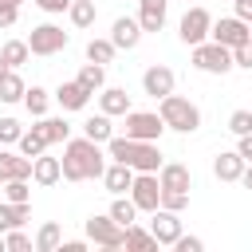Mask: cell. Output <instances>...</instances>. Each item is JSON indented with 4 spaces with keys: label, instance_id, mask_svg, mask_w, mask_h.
Listing matches in <instances>:
<instances>
[{
    "label": "cell",
    "instance_id": "1",
    "mask_svg": "<svg viewBox=\"0 0 252 252\" xmlns=\"http://www.w3.org/2000/svg\"><path fill=\"white\" fill-rule=\"evenodd\" d=\"M59 165H63V177H67V181H94V177H102L106 158H102L98 142H91V138L83 134V138H67V142H63Z\"/></svg>",
    "mask_w": 252,
    "mask_h": 252
},
{
    "label": "cell",
    "instance_id": "2",
    "mask_svg": "<svg viewBox=\"0 0 252 252\" xmlns=\"http://www.w3.org/2000/svg\"><path fill=\"white\" fill-rule=\"evenodd\" d=\"M106 154L114 158V161H122V165H130L134 173H158L161 169V150H158V142H142V138H110L106 142Z\"/></svg>",
    "mask_w": 252,
    "mask_h": 252
},
{
    "label": "cell",
    "instance_id": "3",
    "mask_svg": "<svg viewBox=\"0 0 252 252\" xmlns=\"http://www.w3.org/2000/svg\"><path fill=\"white\" fill-rule=\"evenodd\" d=\"M158 114H161V122H165V130H177V134H193L197 126H201V110L189 102V98H181V94H165V98H158Z\"/></svg>",
    "mask_w": 252,
    "mask_h": 252
},
{
    "label": "cell",
    "instance_id": "4",
    "mask_svg": "<svg viewBox=\"0 0 252 252\" xmlns=\"http://www.w3.org/2000/svg\"><path fill=\"white\" fill-rule=\"evenodd\" d=\"M193 67L205 75H228L232 71V47H224L217 39H201V43H193Z\"/></svg>",
    "mask_w": 252,
    "mask_h": 252
},
{
    "label": "cell",
    "instance_id": "5",
    "mask_svg": "<svg viewBox=\"0 0 252 252\" xmlns=\"http://www.w3.org/2000/svg\"><path fill=\"white\" fill-rule=\"evenodd\" d=\"M87 240H94L98 248H122L126 244V228L110 217V213H94L87 220Z\"/></svg>",
    "mask_w": 252,
    "mask_h": 252
},
{
    "label": "cell",
    "instance_id": "6",
    "mask_svg": "<svg viewBox=\"0 0 252 252\" xmlns=\"http://www.w3.org/2000/svg\"><path fill=\"white\" fill-rule=\"evenodd\" d=\"M209 39H217V43H224V47H240V43L252 39V28H248V20H240V16H224V20H213Z\"/></svg>",
    "mask_w": 252,
    "mask_h": 252
},
{
    "label": "cell",
    "instance_id": "7",
    "mask_svg": "<svg viewBox=\"0 0 252 252\" xmlns=\"http://www.w3.org/2000/svg\"><path fill=\"white\" fill-rule=\"evenodd\" d=\"M67 47V32L59 28V24H39V28H32V35H28V51L32 55H55V51H63Z\"/></svg>",
    "mask_w": 252,
    "mask_h": 252
},
{
    "label": "cell",
    "instance_id": "8",
    "mask_svg": "<svg viewBox=\"0 0 252 252\" xmlns=\"http://www.w3.org/2000/svg\"><path fill=\"white\" fill-rule=\"evenodd\" d=\"M122 118H126V138H142V142H158V138H161V130H165V122H161V114H150V110H126Z\"/></svg>",
    "mask_w": 252,
    "mask_h": 252
},
{
    "label": "cell",
    "instance_id": "9",
    "mask_svg": "<svg viewBox=\"0 0 252 252\" xmlns=\"http://www.w3.org/2000/svg\"><path fill=\"white\" fill-rule=\"evenodd\" d=\"M209 28H213V16L201 8V4H193L185 16H181V24H177V35H181V43H201V39H209Z\"/></svg>",
    "mask_w": 252,
    "mask_h": 252
},
{
    "label": "cell",
    "instance_id": "10",
    "mask_svg": "<svg viewBox=\"0 0 252 252\" xmlns=\"http://www.w3.org/2000/svg\"><path fill=\"white\" fill-rule=\"evenodd\" d=\"M130 201L138 205V213H154L158 201H161L158 173H134V181H130Z\"/></svg>",
    "mask_w": 252,
    "mask_h": 252
},
{
    "label": "cell",
    "instance_id": "11",
    "mask_svg": "<svg viewBox=\"0 0 252 252\" xmlns=\"http://www.w3.org/2000/svg\"><path fill=\"white\" fill-rule=\"evenodd\" d=\"M173 71L165 67V63H154V67H146V75H142V91L150 94V98H165L169 91H173Z\"/></svg>",
    "mask_w": 252,
    "mask_h": 252
},
{
    "label": "cell",
    "instance_id": "12",
    "mask_svg": "<svg viewBox=\"0 0 252 252\" xmlns=\"http://www.w3.org/2000/svg\"><path fill=\"white\" fill-rule=\"evenodd\" d=\"M150 232H154L158 244H173V240L181 236V220H177V213L158 205V209H154V220H150Z\"/></svg>",
    "mask_w": 252,
    "mask_h": 252
},
{
    "label": "cell",
    "instance_id": "13",
    "mask_svg": "<svg viewBox=\"0 0 252 252\" xmlns=\"http://www.w3.org/2000/svg\"><path fill=\"white\" fill-rule=\"evenodd\" d=\"M138 39H142V24H138V20H130V16H118V20H114V28H110V43H114L118 51H134V47H138Z\"/></svg>",
    "mask_w": 252,
    "mask_h": 252
},
{
    "label": "cell",
    "instance_id": "14",
    "mask_svg": "<svg viewBox=\"0 0 252 252\" xmlns=\"http://www.w3.org/2000/svg\"><path fill=\"white\" fill-rule=\"evenodd\" d=\"M158 185L161 189H193V173H189V165H181V161H161V169H158Z\"/></svg>",
    "mask_w": 252,
    "mask_h": 252
},
{
    "label": "cell",
    "instance_id": "15",
    "mask_svg": "<svg viewBox=\"0 0 252 252\" xmlns=\"http://www.w3.org/2000/svg\"><path fill=\"white\" fill-rule=\"evenodd\" d=\"M165 12H169V0H138V24H142V32H161L165 28Z\"/></svg>",
    "mask_w": 252,
    "mask_h": 252
},
{
    "label": "cell",
    "instance_id": "16",
    "mask_svg": "<svg viewBox=\"0 0 252 252\" xmlns=\"http://www.w3.org/2000/svg\"><path fill=\"white\" fill-rule=\"evenodd\" d=\"M55 102H59L63 110H83V106L91 102V91H87L79 79H71V83H59V91H55Z\"/></svg>",
    "mask_w": 252,
    "mask_h": 252
},
{
    "label": "cell",
    "instance_id": "17",
    "mask_svg": "<svg viewBox=\"0 0 252 252\" xmlns=\"http://www.w3.org/2000/svg\"><path fill=\"white\" fill-rule=\"evenodd\" d=\"M213 173H217L220 181H240V173H244V158H240L236 150H220V154L213 158Z\"/></svg>",
    "mask_w": 252,
    "mask_h": 252
},
{
    "label": "cell",
    "instance_id": "18",
    "mask_svg": "<svg viewBox=\"0 0 252 252\" xmlns=\"http://www.w3.org/2000/svg\"><path fill=\"white\" fill-rule=\"evenodd\" d=\"M12 177H32V158L12 154V150H0V185L12 181Z\"/></svg>",
    "mask_w": 252,
    "mask_h": 252
},
{
    "label": "cell",
    "instance_id": "19",
    "mask_svg": "<svg viewBox=\"0 0 252 252\" xmlns=\"http://www.w3.org/2000/svg\"><path fill=\"white\" fill-rule=\"evenodd\" d=\"M28 220H32V201H20V205L0 201V232H8V228H24Z\"/></svg>",
    "mask_w": 252,
    "mask_h": 252
},
{
    "label": "cell",
    "instance_id": "20",
    "mask_svg": "<svg viewBox=\"0 0 252 252\" xmlns=\"http://www.w3.org/2000/svg\"><path fill=\"white\" fill-rule=\"evenodd\" d=\"M98 110L102 114H126L130 110V94H126V87H102L98 91Z\"/></svg>",
    "mask_w": 252,
    "mask_h": 252
},
{
    "label": "cell",
    "instance_id": "21",
    "mask_svg": "<svg viewBox=\"0 0 252 252\" xmlns=\"http://www.w3.org/2000/svg\"><path fill=\"white\" fill-rule=\"evenodd\" d=\"M59 177H63V165H59V158H47V154L32 158V181H35V185H55Z\"/></svg>",
    "mask_w": 252,
    "mask_h": 252
},
{
    "label": "cell",
    "instance_id": "22",
    "mask_svg": "<svg viewBox=\"0 0 252 252\" xmlns=\"http://www.w3.org/2000/svg\"><path fill=\"white\" fill-rule=\"evenodd\" d=\"M130 181H134V169L122 165V161H114V165L102 169V185H106L114 197H118V193H130Z\"/></svg>",
    "mask_w": 252,
    "mask_h": 252
},
{
    "label": "cell",
    "instance_id": "23",
    "mask_svg": "<svg viewBox=\"0 0 252 252\" xmlns=\"http://www.w3.org/2000/svg\"><path fill=\"white\" fill-rule=\"evenodd\" d=\"M83 134H87L91 142H98V146H102V142H110V138H114V126H110V114H102V110H98L94 118H87V122H83Z\"/></svg>",
    "mask_w": 252,
    "mask_h": 252
},
{
    "label": "cell",
    "instance_id": "24",
    "mask_svg": "<svg viewBox=\"0 0 252 252\" xmlns=\"http://www.w3.org/2000/svg\"><path fill=\"white\" fill-rule=\"evenodd\" d=\"M59 244H63V228L55 220H43L35 232V252H59Z\"/></svg>",
    "mask_w": 252,
    "mask_h": 252
},
{
    "label": "cell",
    "instance_id": "25",
    "mask_svg": "<svg viewBox=\"0 0 252 252\" xmlns=\"http://www.w3.org/2000/svg\"><path fill=\"white\" fill-rule=\"evenodd\" d=\"M24 91H28V87H24V79L8 67V71L0 75V102H24Z\"/></svg>",
    "mask_w": 252,
    "mask_h": 252
},
{
    "label": "cell",
    "instance_id": "26",
    "mask_svg": "<svg viewBox=\"0 0 252 252\" xmlns=\"http://www.w3.org/2000/svg\"><path fill=\"white\" fill-rule=\"evenodd\" d=\"M35 130L47 138V146H51V142H67V138H71V126H67V118H47V114H43Z\"/></svg>",
    "mask_w": 252,
    "mask_h": 252
},
{
    "label": "cell",
    "instance_id": "27",
    "mask_svg": "<svg viewBox=\"0 0 252 252\" xmlns=\"http://www.w3.org/2000/svg\"><path fill=\"white\" fill-rule=\"evenodd\" d=\"M110 217H114V220L126 228V224H134V220H138V205H134L126 193H118V197L110 201Z\"/></svg>",
    "mask_w": 252,
    "mask_h": 252
},
{
    "label": "cell",
    "instance_id": "28",
    "mask_svg": "<svg viewBox=\"0 0 252 252\" xmlns=\"http://www.w3.org/2000/svg\"><path fill=\"white\" fill-rule=\"evenodd\" d=\"M67 16H71V24H75V28H91V24H94V16H98V8H94V0H71Z\"/></svg>",
    "mask_w": 252,
    "mask_h": 252
},
{
    "label": "cell",
    "instance_id": "29",
    "mask_svg": "<svg viewBox=\"0 0 252 252\" xmlns=\"http://www.w3.org/2000/svg\"><path fill=\"white\" fill-rule=\"evenodd\" d=\"M0 55H4V63L16 71V67H24V63H28V55H32V51H28V39H8V43L0 47Z\"/></svg>",
    "mask_w": 252,
    "mask_h": 252
},
{
    "label": "cell",
    "instance_id": "30",
    "mask_svg": "<svg viewBox=\"0 0 252 252\" xmlns=\"http://www.w3.org/2000/svg\"><path fill=\"white\" fill-rule=\"evenodd\" d=\"M24 106H28V114L43 118V114H47V106H51V94H47L43 87H28V91H24Z\"/></svg>",
    "mask_w": 252,
    "mask_h": 252
},
{
    "label": "cell",
    "instance_id": "31",
    "mask_svg": "<svg viewBox=\"0 0 252 252\" xmlns=\"http://www.w3.org/2000/svg\"><path fill=\"white\" fill-rule=\"evenodd\" d=\"M16 146H20V154H24V158H39V154L47 150V138L32 126V130H24V134H20V142H16Z\"/></svg>",
    "mask_w": 252,
    "mask_h": 252
},
{
    "label": "cell",
    "instance_id": "32",
    "mask_svg": "<svg viewBox=\"0 0 252 252\" xmlns=\"http://www.w3.org/2000/svg\"><path fill=\"white\" fill-rule=\"evenodd\" d=\"M122 248H134V252H146V248H158L154 232L150 228H138V224H126V244Z\"/></svg>",
    "mask_w": 252,
    "mask_h": 252
},
{
    "label": "cell",
    "instance_id": "33",
    "mask_svg": "<svg viewBox=\"0 0 252 252\" xmlns=\"http://www.w3.org/2000/svg\"><path fill=\"white\" fill-rule=\"evenodd\" d=\"M79 83H83L91 94H94V91H102V87H106V71H102V63H83Z\"/></svg>",
    "mask_w": 252,
    "mask_h": 252
},
{
    "label": "cell",
    "instance_id": "34",
    "mask_svg": "<svg viewBox=\"0 0 252 252\" xmlns=\"http://www.w3.org/2000/svg\"><path fill=\"white\" fill-rule=\"evenodd\" d=\"M114 51H118V47H114L110 39H91V43H87V59H91V63H102V67L114 59Z\"/></svg>",
    "mask_w": 252,
    "mask_h": 252
},
{
    "label": "cell",
    "instance_id": "35",
    "mask_svg": "<svg viewBox=\"0 0 252 252\" xmlns=\"http://www.w3.org/2000/svg\"><path fill=\"white\" fill-rule=\"evenodd\" d=\"M4 201H12V205L32 201V185H28V177H12V181H4Z\"/></svg>",
    "mask_w": 252,
    "mask_h": 252
},
{
    "label": "cell",
    "instance_id": "36",
    "mask_svg": "<svg viewBox=\"0 0 252 252\" xmlns=\"http://www.w3.org/2000/svg\"><path fill=\"white\" fill-rule=\"evenodd\" d=\"M28 248H35V240L28 232H20V228H8L4 232V252H28Z\"/></svg>",
    "mask_w": 252,
    "mask_h": 252
},
{
    "label": "cell",
    "instance_id": "37",
    "mask_svg": "<svg viewBox=\"0 0 252 252\" xmlns=\"http://www.w3.org/2000/svg\"><path fill=\"white\" fill-rule=\"evenodd\" d=\"M161 209H173V213H181L185 205H189V193L185 189H161V201H158Z\"/></svg>",
    "mask_w": 252,
    "mask_h": 252
},
{
    "label": "cell",
    "instance_id": "38",
    "mask_svg": "<svg viewBox=\"0 0 252 252\" xmlns=\"http://www.w3.org/2000/svg\"><path fill=\"white\" fill-rule=\"evenodd\" d=\"M228 130L240 138V134H248L252 130V110H232V118H228Z\"/></svg>",
    "mask_w": 252,
    "mask_h": 252
},
{
    "label": "cell",
    "instance_id": "39",
    "mask_svg": "<svg viewBox=\"0 0 252 252\" xmlns=\"http://www.w3.org/2000/svg\"><path fill=\"white\" fill-rule=\"evenodd\" d=\"M20 134H24V126L16 118H0V142H20Z\"/></svg>",
    "mask_w": 252,
    "mask_h": 252
},
{
    "label": "cell",
    "instance_id": "40",
    "mask_svg": "<svg viewBox=\"0 0 252 252\" xmlns=\"http://www.w3.org/2000/svg\"><path fill=\"white\" fill-rule=\"evenodd\" d=\"M232 67H244V71H252V43H240V47H232Z\"/></svg>",
    "mask_w": 252,
    "mask_h": 252
},
{
    "label": "cell",
    "instance_id": "41",
    "mask_svg": "<svg viewBox=\"0 0 252 252\" xmlns=\"http://www.w3.org/2000/svg\"><path fill=\"white\" fill-rule=\"evenodd\" d=\"M173 248H177V252H201V248H205V240H201V236H177V240H173Z\"/></svg>",
    "mask_w": 252,
    "mask_h": 252
},
{
    "label": "cell",
    "instance_id": "42",
    "mask_svg": "<svg viewBox=\"0 0 252 252\" xmlns=\"http://www.w3.org/2000/svg\"><path fill=\"white\" fill-rule=\"evenodd\" d=\"M20 20V4H0V28H12Z\"/></svg>",
    "mask_w": 252,
    "mask_h": 252
},
{
    "label": "cell",
    "instance_id": "43",
    "mask_svg": "<svg viewBox=\"0 0 252 252\" xmlns=\"http://www.w3.org/2000/svg\"><path fill=\"white\" fill-rule=\"evenodd\" d=\"M35 4H39L47 16H59V12H67V8H71V0H35Z\"/></svg>",
    "mask_w": 252,
    "mask_h": 252
},
{
    "label": "cell",
    "instance_id": "44",
    "mask_svg": "<svg viewBox=\"0 0 252 252\" xmlns=\"http://www.w3.org/2000/svg\"><path fill=\"white\" fill-rule=\"evenodd\" d=\"M236 154H240L244 161H252V130H248V134H240V146H236Z\"/></svg>",
    "mask_w": 252,
    "mask_h": 252
},
{
    "label": "cell",
    "instance_id": "45",
    "mask_svg": "<svg viewBox=\"0 0 252 252\" xmlns=\"http://www.w3.org/2000/svg\"><path fill=\"white\" fill-rule=\"evenodd\" d=\"M232 4H236V16L252 24V0H232Z\"/></svg>",
    "mask_w": 252,
    "mask_h": 252
},
{
    "label": "cell",
    "instance_id": "46",
    "mask_svg": "<svg viewBox=\"0 0 252 252\" xmlns=\"http://www.w3.org/2000/svg\"><path fill=\"white\" fill-rule=\"evenodd\" d=\"M59 252H87V244H83V240H63Z\"/></svg>",
    "mask_w": 252,
    "mask_h": 252
},
{
    "label": "cell",
    "instance_id": "47",
    "mask_svg": "<svg viewBox=\"0 0 252 252\" xmlns=\"http://www.w3.org/2000/svg\"><path fill=\"white\" fill-rule=\"evenodd\" d=\"M240 185L252 189V161H244V173H240Z\"/></svg>",
    "mask_w": 252,
    "mask_h": 252
},
{
    "label": "cell",
    "instance_id": "48",
    "mask_svg": "<svg viewBox=\"0 0 252 252\" xmlns=\"http://www.w3.org/2000/svg\"><path fill=\"white\" fill-rule=\"evenodd\" d=\"M4 71H8V63H4V55H0V75H4Z\"/></svg>",
    "mask_w": 252,
    "mask_h": 252
},
{
    "label": "cell",
    "instance_id": "49",
    "mask_svg": "<svg viewBox=\"0 0 252 252\" xmlns=\"http://www.w3.org/2000/svg\"><path fill=\"white\" fill-rule=\"evenodd\" d=\"M0 252H4V232H0Z\"/></svg>",
    "mask_w": 252,
    "mask_h": 252
},
{
    "label": "cell",
    "instance_id": "50",
    "mask_svg": "<svg viewBox=\"0 0 252 252\" xmlns=\"http://www.w3.org/2000/svg\"><path fill=\"white\" fill-rule=\"evenodd\" d=\"M0 4H20V0H0Z\"/></svg>",
    "mask_w": 252,
    "mask_h": 252
},
{
    "label": "cell",
    "instance_id": "51",
    "mask_svg": "<svg viewBox=\"0 0 252 252\" xmlns=\"http://www.w3.org/2000/svg\"><path fill=\"white\" fill-rule=\"evenodd\" d=\"M248 43H252V39H248Z\"/></svg>",
    "mask_w": 252,
    "mask_h": 252
}]
</instances>
